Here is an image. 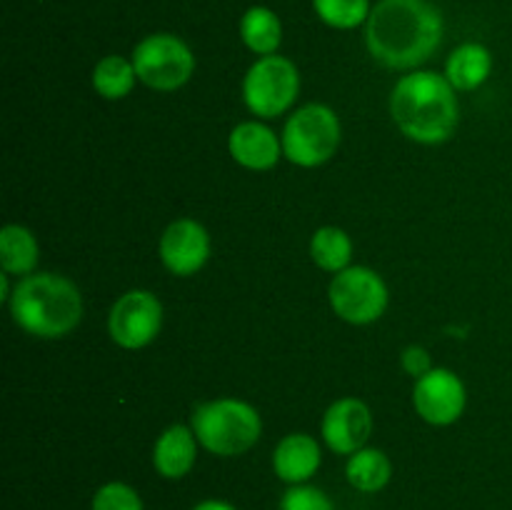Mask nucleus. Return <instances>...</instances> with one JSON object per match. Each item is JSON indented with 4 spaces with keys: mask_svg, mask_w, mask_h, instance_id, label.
<instances>
[{
    "mask_svg": "<svg viewBox=\"0 0 512 510\" xmlns=\"http://www.w3.org/2000/svg\"><path fill=\"white\" fill-rule=\"evenodd\" d=\"M443 15L430 0H380L365 23V45L380 65L413 70L443 43Z\"/></svg>",
    "mask_w": 512,
    "mask_h": 510,
    "instance_id": "obj_1",
    "label": "nucleus"
},
{
    "mask_svg": "<svg viewBox=\"0 0 512 510\" xmlns=\"http://www.w3.org/2000/svg\"><path fill=\"white\" fill-rule=\"evenodd\" d=\"M390 113L405 138L420 145H440L453 138L460 123L455 88L433 70L403 75L390 95Z\"/></svg>",
    "mask_w": 512,
    "mask_h": 510,
    "instance_id": "obj_2",
    "label": "nucleus"
},
{
    "mask_svg": "<svg viewBox=\"0 0 512 510\" xmlns=\"http://www.w3.org/2000/svg\"><path fill=\"white\" fill-rule=\"evenodd\" d=\"M8 303L15 323L35 338H65L83 320V295L78 285L58 273L25 275Z\"/></svg>",
    "mask_w": 512,
    "mask_h": 510,
    "instance_id": "obj_3",
    "label": "nucleus"
},
{
    "mask_svg": "<svg viewBox=\"0 0 512 510\" xmlns=\"http://www.w3.org/2000/svg\"><path fill=\"white\" fill-rule=\"evenodd\" d=\"M190 428L208 453L233 458V455L248 453L258 443L263 433V420L258 410L245 400L220 398L198 405Z\"/></svg>",
    "mask_w": 512,
    "mask_h": 510,
    "instance_id": "obj_4",
    "label": "nucleus"
},
{
    "mask_svg": "<svg viewBox=\"0 0 512 510\" xmlns=\"http://www.w3.org/2000/svg\"><path fill=\"white\" fill-rule=\"evenodd\" d=\"M280 140H283V155L290 163L300 168H318L338 153L343 128L333 108L323 103H308L290 115Z\"/></svg>",
    "mask_w": 512,
    "mask_h": 510,
    "instance_id": "obj_5",
    "label": "nucleus"
},
{
    "mask_svg": "<svg viewBox=\"0 0 512 510\" xmlns=\"http://www.w3.org/2000/svg\"><path fill=\"white\" fill-rule=\"evenodd\" d=\"M133 65L140 83L160 93L183 88L195 70V55L185 40L173 33H153L133 50Z\"/></svg>",
    "mask_w": 512,
    "mask_h": 510,
    "instance_id": "obj_6",
    "label": "nucleus"
},
{
    "mask_svg": "<svg viewBox=\"0 0 512 510\" xmlns=\"http://www.w3.org/2000/svg\"><path fill=\"white\" fill-rule=\"evenodd\" d=\"M300 93V73L283 55L258 58L243 78V103L258 118H278Z\"/></svg>",
    "mask_w": 512,
    "mask_h": 510,
    "instance_id": "obj_7",
    "label": "nucleus"
},
{
    "mask_svg": "<svg viewBox=\"0 0 512 510\" xmlns=\"http://www.w3.org/2000/svg\"><path fill=\"white\" fill-rule=\"evenodd\" d=\"M328 298L340 320L350 325H370L383 318L390 295L380 273L365 265H353L335 273Z\"/></svg>",
    "mask_w": 512,
    "mask_h": 510,
    "instance_id": "obj_8",
    "label": "nucleus"
},
{
    "mask_svg": "<svg viewBox=\"0 0 512 510\" xmlns=\"http://www.w3.org/2000/svg\"><path fill=\"white\" fill-rule=\"evenodd\" d=\"M163 328V305L150 290H128L115 300L108 318L110 338L125 350H140L153 343Z\"/></svg>",
    "mask_w": 512,
    "mask_h": 510,
    "instance_id": "obj_9",
    "label": "nucleus"
},
{
    "mask_svg": "<svg viewBox=\"0 0 512 510\" xmlns=\"http://www.w3.org/2000/svg\"><path fill=\"white\" fill-rule=\"evenodd\" d=\"M468 393L458 373L448 368H433L428 375L415 380L413 405L415 413L430 425H453L465 413Z\"/></svg>",
    "mask_w": 512,
    "mask_h": 510,
    "instance_id": "obj_10",
    "label": "nucleus"
},
{
    "mask_svg": "<svg viewBox=\"0 0 512 510\" xmlns=\"http://www.w3.org/2000/svg\"><path fill=\"white\" fill-rule=\"evenodd\" d=\"M160 260L165 268L180 278L198 273L210 258V235L198 220L180 218L160 235Z\"/></svg>",
    "mask_w": 512,
    "mask_h": 510,
    "instance_id": "obj_11",
    "label": "nucleus"
},
{
    "mask_svg": "<svg viewBox=\"0 0 512 510\" xmlns=\"http://www.w3.org/2000/svg\"><path fill=\"white\" fill-rule=\"evenodd\" d=\"M373 433V415L370 408L358 398H340L325 410L320 435L325 445L338 455H353L365 448Z\"/></svg>",
    "mask_w": 512,
    "mask_h": 510,
    "instance_id": "obj_12",
    "label": "nucleus"
},
{
    "mask_svg": "<svg viewBox=\"0 0 512 510\" xmlns=\"http://www.w3.org/2000/svg\"><path fill=\"white\" fill-rule=\"evenodd\" d=\"M228 150L238 165L263 173L278 165L283 140L260 120H248V123L235 125L228 138Z\"/></svg>",
    "mask_w": 512,
    "mask_h": 510,
    "instance_id": "obj_13",
    "label": "nucleus"
},
{
    "mask_svg": "<svg viewBox=\"0 0 512 510\" xmlns=\"http://www.w3.org/2000/svg\"><path fill=\"white\" fill-rule=\"evenodd\" d=\"M323 455L320 445L308 433H290L278 443L273 453V470L283 483L303 485L318 473Z\"/></svg>",
    "mask_w": 512,
    "mask_h": 510,
    "instance_id": "obj_14",
    "label": "nucleus"
},
{
    "mask_svg": "<svg viewBox=\"0 0 512 510\" xmlns=\"http://www.w3.org/2000/svg\"><path fill=\"white\" fill-rule=\"evenodd\" d=\"M198 458V438L188 425H170L153 448V465L163 478L180 480L193 470Z\"/></svg>",
    "mask_w": 512,
    "mask_h": 510,
    "instance_id": "obj_15",
    "label": "nucleus"
},
{
    "mask_svg": "<svg viewBox=\"0 0 512 510\" xmlns=\"http://www.w3.org/2000/svg\"><path fill=\"white\" fill-rule=\"evenodd\" d=\"M493 73V55L483 43H463L450 53L445 78L455 90H475Z\"/></svg>",
    "mask_w": 512,
    "mask_h": 510,
    "instance_id": "obj_16",
    "label": "nucleus"
},
{
    "mask_svg": "<svg viewBox=\"0 0 512 510\" xmlns=\"http://www.w3.org/2000/svg\"><path fill=\"white\" fill-rule=\"evenodd\" d=\"M240 40L250 53L260 55H275L280 43H283V23H280L278 13L265 5H253L240 18Z\"/></svg>",
    "mask_w": 512,
    "mask_h": 510,
    "instance_id": "obj_17",
    "label": "nucleus"
},
{
    "mask_svg": "<svg viewBox=\"0 0 512 510\" xmlns=\"http://www.w3.org/2000/svg\"><path fill=\"white\" fill-rule=\"evenodd\" d=\"M40 248L35 235L23 225H5L0 230V265L8 275H33Z\"/></svg>",
    "mask_w": 512,
    "mask_h": 510,
    "instance_id": "obj_18",
    "label": "nucleus"
},
{
    "mask_svg": "<svg viewBox=\"0 0 512 510\" xmlns=\"http://www.w3.org/2000/svg\"><path fill=\"white\" fill-rule=\"evenodd\" d=\"M390 475H393V465L388 455L378 448L358 450L350 455L345 465V478L360 493H378L390 483Z\"/></svg>",
    "mask_w": 512,
    "mask_h": 510,
    "instance_id": "obj_19",
    "label": "nucleus"
},
{
    "mask_svg": "<svg viewBox=\"0 0 512 510\" xmlns=\"http://www.w3.org/2000/svg\"><path fill=\"white\" fill-rule=\"evenodd\" d=\"M135 80H138V73H135L133 60L123 55H105L93 68V88L105 100L128 98L135 88Z\"/></svg>",
    "mask_w": 512,
    "mask_h": 510,
    "instance_id": "obj_20",
    "label": "nucleus"
},
{
    "mask_svg": "<svg viewBox=\"0 0 512 510\" xmlns=\"http://www.w3.org/2000/svg\"><path fill=\"white\" fill-rule=\"evenodd\" d=\"M310 255L318 268L328 270V273H343L345 268H350L353 240L343 228L325 225V228L315 230L313 240H310Z\"/></svg>",
    "mask_w": 512,
    "mask_h": 510,
    "instance_id": "obj_21",
    "label": "nucleus"
},
{
    "mask_svg": "<svg viewBox=\"0 0 512 510\" xmlns=\"http://www.w3.org/2000/svg\"><path fill=\"white\" fill-rule=\"evenodd\" d=\"M315 15L335 30H353L368 23L370 0H313Z\"/></svg>",
    "mask_w": 512,
    "mask_h": 510,
    "instance_id": "obj_22",
    "label": "nucleus"
},
{
    "mask_svg": "<svg viewBox=\"0 0 512 510\" xmlns=\"http://www.w3.org/2000/svg\"><path fill=\"white\" fill-rule=\"evenodd\" d=\"M90 510H143V500H140L138 490L130 488L128 483H105L93 495V505Z\"/></svg>",
    "mask_w": 512,
    "mask_h": 510,
    "instance_id": "obj_23",
    "label": "nucleus"
},
{
    "mask_svg": "<svg viewBox=\"0 0 512 510\" xmlns=\"http://www.w3.org/2000/svg\"><path fill=\"white\" fill-rule=\"evenodd\" d=\"M278 510H335L333 500L315 485H290L280 498Z\"/></svg>",
    "mask_w": 512,
    "mask_h": 510,
    "instance_id": "obj_24",
    "label": "nucleus"
},
{
    "mask_svg": "<svg viewBox=\"0 0 512 510\" xmlns=\"http://www.w3.org/2000/svg\"><path fill=\"white\" fill-rule=\"evenodd\" d=\"M400 365H403L405 373L413 375L415 380L423 378V375H428L430 370H433L430 353L425 348H420V345H410V348H405L403 355H400Z\"/></svg>",
    "mask_w": 512,
    "mask_h": 510,
    "instance_id": "obj_25",
    "label": "nucleus"
},
{
    "mask_svg": "<svg viewBox=\"0 0 512 510\" xmlns=\"http://www.w3.org/2000/svg\"><path fill=\"white\" fill-rule=\"evenodd\" d=\"M193 510H238V508L230 503H225V500H203V503L195 505Z\"/></svg>",
    "mask_w": 512,
    "mask_h": 510,
    "instance_id": "obj_26",
    "label": "nucleus"
}]
</instances>
